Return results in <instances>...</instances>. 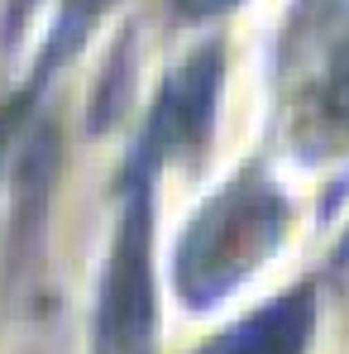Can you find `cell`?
Returning <instances> with one entry per match:
<instances>
[{
    "label": "cell",
    "instance_id": "cell-5",
    "mask_svg": "<svg viewBox=\"0 0 349 354\" xmlns=\"http://www.w3.org/2000/svg\"><path fill=\"white\" fill-rule=\"evenodd\" d=\"M187 15H216V10H230L234 0H177Z\"/></svg>",
    "mask_w": 349,
    "mask_h": 354
},
{
    "label": "cell",
    "instance_id": "cell-4",
    "mask_svg": "<svg viewBox=\"0 0 349 354\" xmlns=\"http://www.w3.org/2000/svg\"><path fill=\"white\" fill-rule=\"evenodd\" d=\"M311 292H287L230 335H220L206 354H306L311 340Z\"/></svg>",
    "mask_w": 349,
    "mask_h": 354
},
{
    "label": "cell",
    "instance_id": "cell-2",
    "mask_svg": "<svg viewBox=\"0 0 349 354\" xmlns=\"http://www.w3.org/2000/svg\"><path fill=\"white\" fill-rule=\"evenodd\" d=\"M149 316H153V301H149V182H144L124 206V225L115 239V263H111L106 311H101L106 345L115 354H139L149 345Z\"/></svg>",
    "mask_w": 349,
    "mask_h": 354
},
{
    "label": "cell",
    "instance_id": "cell-1",
    "mask_svg": "<svg viewBox=\"0 0 349 354\" xmlns=\"http://www.w3.org/2000/svg\"><path fill=\"white\" fill-rule=\"evenodd\" d=\"M283 216L287 206L263 177H239L225 196H216L191 225L177 259V278L187 297L206 306L211 297L230 292L249 268L268 259V249L283 235Z\"/></svg>",
    "mask_w": 349,
    "mask_h": 354
},
{
    "label": "cell",
    "instance_id": "cell-3",
    "mask_svg": "<svg viewBox=\"0 0 349 354\" xmlns=\"http://www.w3.org/2000/svg\"><path fill=\"white\" fill-rule=\"evenodd\" d=\"M306 134L316 144H340L349 139V5L335 15L321 58L311 67V86H306Z\"/></svg>",
    "mask_w": 349,
    "mask_h": 354
}]
</instances>
